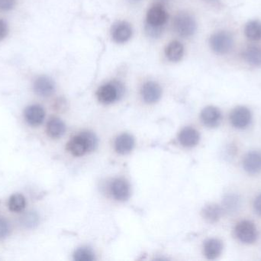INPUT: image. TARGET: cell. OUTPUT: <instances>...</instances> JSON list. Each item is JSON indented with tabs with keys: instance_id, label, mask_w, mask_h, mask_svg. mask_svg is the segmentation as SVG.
Wrapping results in <instances>:
<instances>
[{
	"instance_id": "d4e9b609",
	"label": "cell",
	"mask_w": 261,
	"mask_h": 261,
	"mask_svg": "<svg viewBox=\"0 0 261 261\" xmlns=\"http://www.w3.org/2000/svg\"><path fill=\"white\" fill-rule=\"evenodd\" d=\"M21 222L26 228H35L39 222V218H38V215L34 211H31V212L29 211V213L23 216L22 219H21Z\"/></svg>"
},
{
	"instance_id": "7c38bea8",
	"label": "cell",
	"mask_w": 261,
	"mask_h": 261,
	"mask_svg": "<svg viewBox=\"0 0 261 261\" xmlns=\"http://www.w3.org/2000/svg\"><path fill=\"white\" fill-rule=\"evenodd\" d=\"M132 34V27L126 21L116 23L112 29V36L117 43L126 42L130 39Z\"/></svg>"
},
{
	"instance_id": "1f68e13d",
	"label": "cell",
	"mask_w": 261,
	"mask_h": 261,
	"mask_svg": "<svg viewBox=\"0 0 261 261\" xmlns=\"http://www.w3.org/2000/svg\"><path fill=\"white\" fill-rule=\"evenodd\" d=\"M254 208L255 212L257 213L258 216H261V194L259 195L254 202Z\"/></svg>"
},
{
	"instance_id": "cb8c5ba5",
	"label": "cell",
	"mask_w": 261,
	"mask_h": 261,
	"mask_svg": "<svg viewBox=\"0 0 261 261\" xmlns=\"http://www.w3.org/2000/svg\"><path fill=\"white\" fill-rule=\"evenodd\" d=\"M73 259L76 261H93L95 260V256L89 248H81L75 251Z\"/></svg>"
},
{
	"instance_id": "ffe728a7",
	"label": "cell",
	"mask_w": 261,
	"mask_h": 261,
	"mask_svg": "<svg viewBox=\"0 0 261 261\" xmlns=\"http://www.w3.org/2000/svg\"><path fill=\"white\" fill-rule=\"evenodd\" d=\"M165 53L170 61H179L184 56V46L179 41H172L166 48Z\"/></svg>"
},
{
	"instance_id": "7402d4cb",
	"label": "cell",
	"mask_w": 261,
	"mask_h": 261,
	"mask_svg": "<svg viewBox=\"0 0 261 261\" xmlns=\"http://www.w3.org/2000/svg\"><path fill=\"white\" fill-rule=\"evenodd\" d=\"M245 33L247 38L252 41H259L261 39V21L253 20L247 23L245 26Z\"/></svg>"
},
{
	"instance_id": "9c48e42d",
	"label": "cell",
	"mask_w": 261,
	"mask_h": 261,
	"mask_svg": "<svg viewBox=\"0 0 261 261\" xmlns=\"http://www.w3.org/2000/svg\"><path fill=\"white\" fill-rule=\"evenodd\" d=\"M162 90L156 83L149 81L144 84L141 89L143 99L147 104H154L161 98Z\"/></svg>"
},
{
	"instance_id": "f1b7e54d",
	"label": "cell",
	"mask_w": 261,
	"mask_h": 261,
	"mask_svg": "<svg viewBox=\"0 0 261 261\" xmlns=\"http://www.w3.org/2000/svg\"><path fill=\"white\" fill-rule=\"evenodd\" d=\"M9 231H10V226L7 221L0 219V240L7 237Z\"/></svg>"
},
{
	"instance_id": "44dd1931",
	"label": "cell",
	"mask_w": 261,
	"mask_h": 261,
	"mask_svg": "<svg viewBox=\"0 0 261 261\" xmlns=\"http://www.w3.org/2000/svg\"><path fill=\"white\" fill-rule=\"evenodd\" d=\"M244 59L253 66H261V49L257 46H251L244 52Z\"/></svg>"
},
{
	"instance_id": "52a82bcc",
	"label": "cell",
	"mask_w": 261,
	"mask_h": 261,
	"mask_svg": "<svg viewBox=\"0 0 261 261\" xmlns=\"http://www.w3.org/2000/svg\"><path fill=\"white\" fill-rule=\"evenodd\" d=\"M24 119L29 125L38 127L41 125L45 117V112L41 106L38 104L29 106L24 112Z\"/></svg>"
},
{
	"instance_id": "e0dca14e",
	"label": "cell",
	"mask_w": 261,
	"mask_h": 261,
	"mask_svg": "<svg viewBox=\"0 0 261 261\" xmlns=\"http://www.w3.org/2000/svg\"><path fill=\"white\" fill-rule=\"evenodd\" d=\"M135 146V139L133 136L128 133H123L118 136L115 143L116 150L119 154L125 155L133 150Z\"/></svg>"
},
{
	"instance_id": "7a4b0ae2",
	"label": "cell",
	"mask_w": 261,
	"mask_h": 261,
	"mask_svg": "<svg viewBox=\"0 0 261 261\" xmlns=\"http://www.w3.org/2000/svg\"><path fill=\"white\" fill-rule=\"evenodd\" d=\"M123 93V87L119 83H109L99 87L97 91L98 100L102 104H110L117 101Z\"/></svg>"
},
{
	"instance_id": "4316f807",
	"label": "cell",
	"mask_w": 261,
	"mask_h": 261,
	"mask_svg": "<svg viewBox=\"0 0 261 261\" xmlns=\"http://www.w3.org/2000/svg\"><path fill=\"white\" fill-rule=\"evenodd\" d=\"M87 142V147H88V152H92L96 150L98 146V139L94 133L90 131L82 132Z\"/></svg>"
},
{
	"instance_id": "83f0119b",
	"label": "cell",
	"mask_w": 261,
	"mask_h": 261,
	"mask_svg": "<svg viewBox=\"0 0 261 261\" xmlns=\"http://www.w3.org/2000/svg\"><path fill=\"white\" fill-rule=\"evenodd\" d=\"M163 27L164 26H155L151 25H146V32L153 38H158L162 33Z\"/></svg>"
},
{
	"instance_id": "f546056e",
	"label": "cell",
	"mask_w": 261,
	"mask_h": 261,
	"mask_svg": "<svg viewBox=\"0 0 261 261\" xmlns=\"http://www.w3.org/2000/svg\"><path fill=\"white\" fill-rule=\"evenodd\" d=\"M16 0H0V10L9 11L13 9Z\"/></svg>"
},
{
	"instance_id": "3957f363",
	"label": "cell",
	"mask_w": 261,
	"mask_h": 261,
	"mask_svg": "<svg viewBox=\"0 0 261 261\" xmlns=\"http://www.w3.org/2000/svg\"><path fill=\"white\" fill-rule=\"evenodd\" d=\"M174 28L181 36H191L196 30V20L190 14L179 13L175 18Z\"/></svg>"
},
{
	"instance_id": "ac0fdd59",
	"label": "cell",
	"mask_w": 261,
	"mask_h": 261,
	"mask_svg": "<svg viewBox=\"0 0 261 261\" xmlns=\"http://www.w3.org/2000/svg\"><path fill=\"white\" fill-rule=\"evenodd\" d=\"M66 127L60 118L52 117L47 124V133L50 137L58 139L65 133Z\"/></svg>"
},
{
	"instance_id": "d6986e66",
	"label": "cell",
	"mask_w": 261,
	"mask_h": 261,
	"mask_svg": "<svg viewBox=\"0 0 261 261\" xmlns=\"http://www.w3.org/2000/svg\"><path fill=\"white\" fill-rule=\"evenodd\" d=\"M202 217L210 223L217 222L223 214V209L216 204L206 205L202 210Z\"/></svg>"
},
{
	"instance_id": "603a6c76",
	"label": "cell",
	"mask_w": 261,
	"mask_h": 261,
	"mask_svg": "<svg viewBox=\"0 0 261 261\" xmlns=\"http://www.w3.org/2000/svg\"><path fill=\"white\" fill-rule=\"evenodd\" d=\"M25 198L21 194H14L9 200V208L11 211L21 212L25 208Z\"/></svg>"
},
{
	"instance_id": "6da1fadb",
	"label": "cell",
	"mask_w": 261,
	"mask_h": 261,
	"mask_svg": "<svg viewBox=\"0 0 261 261\" xmlns=\"http://www.w3.org/2000/svg\"><path fill=\"white\" fill-rule=\"evenodd\" d=\"M210 43L213 52L219 55H225L232 49L234 39L231 33L222 31L213 34Z\"/></svg>"
},
{
	"instance_id": "8fae6325",
	"label": "cell",
	"mask_w": 261,
	"mask_h": 261,
	"mask_svg": "<svg viewBox=\"0 0 261 261\" xmlns=\"http://www.w3.org/2000/svg\"><path fill=\"white\" fill-rule=\"evenodd\" d=\"M245 171L249 174H257L261 171V153L257 151L249 152L243 160Z\"/></svg>"
},
{
	"instance_id": "4fadbf2b",
	"label": "cell",
	"mask_w": 261,
	"mask_h": 261,
	"mask_svg": "<svg viewBox=\"0 0 261 261\" xmlns=\"http://www.w3.org/2000/svg\"><path fill=\"white\" fill-rule=\"evenodd\" d=\"M67 149L74 156H82L88 153V147L82 133L73 136L67 145Z\"/></svg>"
},
{
	"instance_id": "2e32d148",
	"label": "cell",
	"mask_w": 261,
	"mask_h": 261,
	"mask_svg": "<svg viewBox=\"0 0 261 261\" xmlns=\"http://www.w3.org/2000/svg\"><path fill=\"white\" fill-rule=\"evenodd\" d=\"M179 140L184 147H195L199 144V132L192 127H186L179 133Z\"/></svg>"
},
{
	"instance_id": "4dcf8cb0",
	"label": "cell",
	"mask_w": 261,
	"mask_h": 261,
	"mask_svg": "<svg viewBox=\"0 0 261 261\" xmlns=\"http://www.w3.org/2000/svg\"><path fill=\"white\" fill-rule=\"evenodd\" d=\"M8 26L6 21H3V19H0V41L4 39L8 34Z\"/></svg>"
},
{
	"instance_id": "484cf974",
	"label": "cell",
	"mask_w": 261,
	"mask_h": 261,
	"mask_svg": "<svg viewBox=\"0 0 261 261\" xmlns=\"http://www.w3.org/2000/svg\"><path fill=\"white\" fill-rule=\"evenodd\" d=\"M224 206L228 211H236L240 205V199L234 195H230L225 197Z\"/></svg>"
},
{
	"instance_id": "30bf717a",
	"label": "cell",
	"mask_w": 261,
	"mask_h": 261,
	"mask_svg": "<svg viewBox=\"0 0 261 261\" xmlns=\"http://www.w3.org/2000/svg\"><path fill=\"white\" fill-rule=\"evenodd\" d=\"M167 18L168 15L163 6L161 5H155L147 12V23L151 26H164Z\"/></svg>"
},
{
	"instance_id": "5bb4252c",
	"label": "cell",
	"mask_w": 261,
	"mask_h": 261,
	"mask_svg": "<svg viewBox=\"0 0 261 261\" xmlns=\"http://www.w3.org/2000/svg\"><path fill=\"white\" fill-rule=\"evenodd\" d=\"M112 193L115 199L121 202L128 200L130 197L129 184L122 179H116L112 184Z\"/></svg>"
},
{
	"instance_id": "9a60e30c",
	"label": "cell",
	"mask_w": 261,
	"mask_h": 261,
	"mask_svg": "<svg viewBox=\"0 0 261 261\" xmlns=\"http://www.w3.org/2000/svg\"><path fill=\"white\" fill-rule=\"evenodd\" d=\"M222 249L223 245L219 239H208L204 244V254L208 260H215L219 257Z\"/></svg>"
},
{
	"instance_id": "ba28073f",
	"label": "cell",
	"mask_w": 261,
	"mask_h": 261,
	"mask_svg": "<svg viewBox=\"0 0 261 261\" xmlns=\"http://www.w3.org/2000/svg\"><path fill=\"white\" fill-rule=\"evenodd\" d=\"M200 118L204 125L210 128H215L220 124L222 113L217 107L210 106L202 110Z\"/></svg>"
},
{
	"instance_id": "8992f818",
	"label": "cell",
	"mask_w": 261,
	"mask_h": 261,
	"mask_svg": "<svg viewBox=\"0 0 261 261\" xmlns=\"http://www.w3.org/2000/svg\"><path fill=\"white\" fill-rule=\"evenodd\" d=\"M34 91L37 95L43 98L51 96L55 91V84L51 78L41 76L34 82Z\"/></svg>"
},
{
	"instance_id": "d6a6232c",
	"label": "cell",
	"mask_w": 261,
	"mask_h": 261,
	"mask_svg": "<svg viewBox=\"0 0 261 261\" xmlns=\"http://www.w3.org/2000/svg\"><path fill=\"white\" fill-rule=\"evenodd\" d=\"M130 3H138V2L141 1V0H128Z\"/></svg>"
},
{
	"instance_id": "5b68a950",
	"label": "cell",
	"mask_w": 261,
	"mask_h": 261,
	"mask_svg": "<svg viewBox=\"0 0 261 261\" xmlns=\"http://www.w3.org/2000/svg\"><path fill=\"white\" fill-rule=\"evenodd\" d=\"M230 121L236 128H247L251 122V113L247 107H238L231 111Z\"/></svg>"
},
{
	"instance_id": "277c9868",
	"label": "cell",
	"mask_w": 261,
	"mask_h": 261,
	"mask_svg": "<svg viewBox=\"0 0 261 261\" xmlns=\"http://www.w3.org/2000/svg\"><path fill=\"white\" fill-rule=\"evenodd\" d=\"M236 237L242 243L253 244L257 240V228L250 221H242L236 225L234 229Z\"/></svg>"
}]
</instances>
